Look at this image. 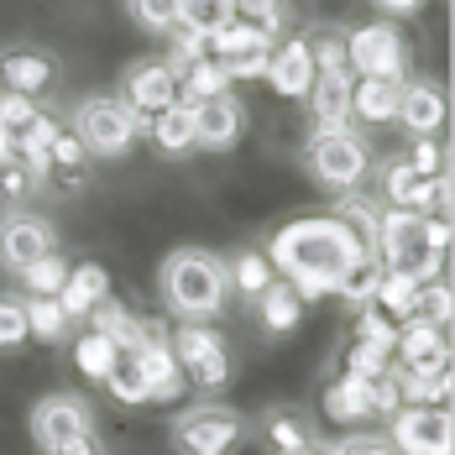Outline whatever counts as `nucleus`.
I'll return each instance as SVG.
<instances>
[{
  "instance_id": "nucleus-1",
  "label": "nucleus",
  "mask_w": 455,
  "mask_h": 455,
  "mask_svg": "<svg viewBox=\"0 0 455 455\" xmlns=\"http://www.w3.org/2000/svg\"><path fill=\"white\" fill-rule=\"evenodd\" d=\"M356 251H366L362 235L346 226L340 215H299V220L277 226L273 241H267V262H273V273L283 277L304 304L324 299V293L335 288L340 267H346Z\"/></svg>"
},
{
  "instance_id": "nucleus-2",
  "label": "nucleus",
  "mask_w": 455,
  "mask_h": 455,
  "mask_svg": "<svg viewBox=\"0 0 455 455\" xmlns=\"http://www.w3.org/2000/svg\"><path fill=\"white\" fill-rule=\"evenodd\" d=\"M157 288H163V304L183 319V324H210V319L226 315L230 304V277L226 262L204 246H179L163 257L157 267Z\"/></svg>"
},
{
  "instance_id": "nucleus-3",
  "label": "nucleus",
  "mask_w": 455,
  "mask_h": 455,
  "mask_svg": "<svg viewBox=\"0 0 455 455\" xmlns=\"http://www.w3.org/2000/svg\"><path fill=\"white\" fill-rule=\"evenodd\" d=\"M304 168L309 179L346 194V188H362L366 183V168H371V152H366V137L351 132V126H330V132H309L304 141Z\"/></svg>"
},
{
  "instance_id": "nucleus-4",
  "label": "nucleus",
  "mask_w": 455,
  "mask_h": 455,
  "mask_svg": "<svg viewBox=\"0 0 455 455\" xmlns=\"http://www.w3.org/2000/svg\"><path fill=\"white\" fill-rule=\"evenodd\" d=\"M74 137L84 141L90 157H126L147 137V126L121 105V94H84L74 105Z\"/></svg>"
},
{
  "instance_id": "nucleus-5",
  "label": "nucleus",
  "mask_w": 455,
  "mask_h": 455,
  "mask_svg": "<svg viewBox=\"0 0 455 455\" xmlns=\"http://www.w3.org/2000/svg\"><path fill=\"white\" fill-rule=\"evenodd\" d=\"M241 440H246V419L230 403H188L168 424L173 455H230Z\"/></svg>"
},
{
  "instance_id": "nucleus-6",
  "label": "nucleus",
  "mask_w": 455,
  "mask_h": 455,
  "mask_svg": "<svg viewBox=\"0 0 455 455\" xmlns=\"http://www.w3.org/2000/svg\"><path fill=\"white\" fill-rule=\"evenodd\" d=\"M168 351H173V362H179L188 387L220 393L230 382V351L210 324H179V330H168Z\"/></svg>"
},
{
  "instance_id": "nucleus-7",
  "label": "nucleus",
  "mask_w": 455,
  "mask_h": 455,
  "mask_svg": "<svg viewBox=\"0 0 455 455\" xmlns=\"http://www.w3.org/2000/svg\"><path fill=\"white\" fill-rule=\"evenodd\" d=\"M346 68L356 79H403L409 74V47L393 21H366L346 32Z\"/></svg>"
},
{
  "instance_id": "nucleus-8",
  "label": "nucleus",
  "mask_w": 455,
  "mask_h": 455,
  "mask_svg": "<svg viewBox=\"0 0 455 455\" xmlns=\"http://www.w3.org/2000/svg\"><path fill=\"white\" fill-rule=\"evenodd\" d=\"M387 445L398 455H451L455 424L445 403H403L387 419Z\"/></svg>"
},
{
  "instance_id": "nucleus-9",
  "label": "nucleus",
  "mask_w": 455,
  "mask_h": 455,
  "mask_svg": "<svg viewBox=\"0 0 455 455\" xmlns=\"http://www.w3.org/2000/svg\"><path fill=\"white\" fill-rule=\"evenodd\" d=\"M58 251V230L52 220L32 215V210H5L0 215V267L16 277L21 267H32L37 257Z\"/></svg>"
},
{
  "instance_id": "nucleus-10",
  "label": "nucleus",
  "mask_w": 455,
  "mask_h": 455,
  "mask_svg": "<svg viewBox=\"0 0 455 455\" xmlns=\"http://www.w3.org/2000/svg\"><path fill=\"white\" fill-rule=\"evenodd\" d=\"M121 105L137 116L141 126H147L152 116H163L168 105H179V79H173V68H168L163 58H137V63L126 68V79H121Z\"/></svg>"
},
{
  "instance_id": "nucleus-11",
  "label": "nucleus",
  "mask_w": 455,
  "mask_h": 455,
  "mask_svg": "<svg viewBox=\"0 0 455 455\" xmlns=\"http://www.w3.org/2000/svg\"><path fill=\"white\" fill-rule=\"evenodd\" d=\"M84 429H94V409L79 393H47L32 403V440L43 445V455L58 451L74 435H84Z\"/></svg>"
},
{
  "instance_id": "nucleus-12",
  "label": "nucleus",
  "mask_w": 455,
  "mask_h": 455,
  "mask_svg": "<svg viewBox=\"0 0 455 455\" xmlns=\"http://www.w3.org/2000/svg\"><path fill=\"white\" fill-rule=\"evenodd\" d=\"M188 110H194V147H204V152H230L241 141V132H246V105L235 94L199 100Z\"/></svg>"
},
{
  "instance_id": "nucleus-13",
  "label": "nucleus",
  "mask_w": 455,
  "mask_h": 455,
  "mask_svg": "<svg viewBox=\"0 0 455 455\" xmlns=\"http://www.w3.org/2000/svg\"><path fill=\"white\" fill-rule=\"evenodd\" d=\"M132 356H137L141 377H147V393H152V403H173V398H183V393H188V382H183L179 362H173V351H168V330H163V324H152V335L141 340Z\"/></svg>"
},
{
  "instance_id": "nucleus-14",
  "label": "nucleus",
  "mask_w": 455,
  "mask_h": 455,
  "mask_svg": "<svg viewBox=\"0 0 455 455\" xmlns=\"http://www.w3.org/2000/svg\"><path fill=\"white\" fill-rule=\"evenodd\" d=\"M52 84H58L52 52H43V47H5V52H0V90L37 100V94H47Z\"/></svg>"
},
{
  "instance_id": "nucleus-15",
  "label": "nucleus",
  "mask_w": 455,
  "mask_h": 455,
  "mask_svg": "<svg viewBox=\"0 0 455 455\" xmlns=\"http://www.w3.org/2000/svg\"><path fill=\"white\" fill-rule=\"evenodd\" d=\"M393 362L409 366V371H440V366H451V340H445V330L429 324V319H403V324H398Z\"/></svg>"
},
{
  "instance_id": "nucleus-16",
  "label": "nucleus",
  "mask_w": 455,
  "mask_h": 455,
  "mask_svg": "<svg viewBox=\"0 0 455 455\" xmlns=\"http://www.w3.org/2000/svg\"><path fill=\"white\" fill-rule=\"evenodd\" d=\"M262 84L283 100H304L309 84H315V58H309V47L304 37H288V43H273L267 52V74H262Z\"/></svg>"
},
{
  "instance_id": "nucleus-17",
  "label": "nucleus",
  "mask_w": 455,
  "mask_h": 455,
  "mask_svg": "<svg viewBox=\"0 0 455 455\" xmlns=\"http://www.w3.org/2000/svg\"><path fill=\"white\" fill-rule=\"evenodd\" d=\"M351 84H356L351 68L315 74V84H309V94H304V105H309V116H315L319 132H330V126H351Z\"/></svg>"
},
{
  "instance_id": "nucleus-18",
  "label": "nucleus",
  "mask_w": 455,
  "mask_h": 455,
  "mask_svg": "<svg viewBox=\"0 0 455 455\" xmlns=\"http://www.w3.org/2000/svg\"><path fill=\"white\" fill-rule=\"evenodd\" d=\"M445 116H451V100H445L440 84H429V79L403 84V100H398V126H409L413 137H435V132L445 126Z\"/></svg>"
},
{
  "instance_id": "nucleus-19",
  "label": "nucleus",
  "mask_w": 455,
  "mask_h": 455,
  "mask_svg": "<svg viewBox=\"0 0 455 455\" xmlns=\"http://www.w3.org/2000/svg\"><path fill=\"white\" fill-rule=\"evenodd\" d=\"M257 429H262V445H267L273 455H293V451H304V445H315L319 440V424L304 409H293V403L267 409Z\"/></svg>"
},
{
  "instance_id": "nucleus-20",
  "label": "nucleus",
  "mask_w": 455,
  "mask_h": 455,
  "mask_svg": "<svg viewBox=\"0 0 455 455\" xmlns=\"http://www.w3.org/2000/svg\"><path fill=\"white\" fill-rule=\"evenodd\" d=\"M90 330H100L116 351H137L141 340L152 335V319H141V315H132L116 293H105L100 304L90 309Z\"/></svg>"
},
{
  "instance_id": "nucleus-21",
  "label": "nucleus",
  "mask_w": 455,
  "mask_h": 455,
  "mask_svg": "<svg viewBox=\"0 0 455 455\" xmlns=\"http://www.w3.org/2000/svg\"><path fill=\"white\" fill-rule=\"evenodd\" d=\"M403 84H409V79H356V84H351V121L393 126V121H398Z\"/></svg>"
},
{
  "instance_id": "nucleus-22",
  "label": "nucleus",
  "mask_w": 455,
  "mask_h": 455,
  "mask_svg": "<svg viewBox=\"0 0 455 455\" xmlns=\"http://www.w3.org/2000/svg\"><path fill=\"white\" fill-rule=\"evenodd\" d=\"M110 293V273L100 267V262H79V267H68L63 277V288H58V304H63V315L68 319H90V309Z\"/></svg>"
},
{
  "instance_id": "nucleus-23",
  "label": "nucleus",
  "mask_w": 455,
  "mask_h": 455,
  "mask_svg": "<svg viewBox=\"0 0 455 455\" xmlns=\"http://www.w3.org/2000/svg\"><path fill=\"white\" fill-rule=\"evenodd\" d=\"M382 262H377V251H356L346 267H340V277H335V299H346L351 309H371V299H377V283H382Z\"/></svg>"
},
{
  "instance_id": "nucleus-24",
  "label": "nucleus",
  "mask_w": 455,
  "mask_h": 455,
  "mask_svg": "<svg viewBox=\"0 0 455 455\" xmlns=\"http://www.w3.org/2000/svg\"><path fill=\"white\" fill-rule=\"evenodd\" d=\"M324 419H335V424H362V419H371V382L340 371L324 387Z\"/></svg>"
},
{
  "instance_id": "nucleus-25",
  "label": "nucleus",
  "mask_w": 455,
  "mask_h": 455,
  "mask_svg": "<svg viewBox=\"0 0 455 455\" xmlns=\"http://www.w3.org/2000/svg\"><path fill=\"white\" fill-rule=\"evenodd\" d=\"M147 137H152V147L163 152V157H188L194 152V110L188 105H168L163 116H152L147 121Z\"/></svg>"
},
{
  "instance_id": "nucleus-26",
  "label": "nucleus",
  "mask_w": 455,
  "mask_h": 455,
  "mask_svg": "<svg viewBox=\"0 0 455 455\" xmlns=\"http://www.w3.org/2000/svg\"><path fill=\"white\" fill-rule=\"evenodd\" d=\"M273 47V37H262L257 27H246V21H226L215 37H204V52L220 63V68H230L235 58H251V52H267Z\"/></svg>"
},
{
  "instance_id": "nucleus-27",
  "label": "nucleus",
  "mask_w": 455,
  "mask_h": 455,
  "mask_svg": "<svg viewBox=\"0 0 455 455\" xmlns=\"http://www.w3.org/2000/svg\"><path fill=\"white\" fill-rule=\"evenodd\" d=\"M226 277H230V293H241L246 304H257V299H262V293L277 283L267 251H241L235 262H226Z\"/></svg>"
},
{
  "instance_id": "nucleus-28",
  "label": "nucleus",
  "mask_w": 455,
  "mask_h": 455,
  "mask_svg": "<svg viewBox=\"0 0 455 455\" xmlns=\"http://www.w3.org/2000/svg\"><path fill=\"white\" fill-rule=\"evenodd\" d=\"M257 319H262V330H267V335H288V330L304 319V299H299V293L277 277L273 288L257 299Z\"/></svg>"
},
{
  "instance_id": "nucleus-29",
  "label": "nucleus",
  "mask_w": 455,
  "mask_h": 455,
  "mask_svg": "<svg viewBox=\"0 0 455 455\" xmlns=\"http://www.w3.org/2000/svg\"><path fill=\"white\" fill-rule=\"evenodd\" d=\"M371 304H377L387 319H398V324L413 319L419 315V277L413 273H393V267H387L382 283H377V299H371Z\"/></svg>"
},
{
  "instance_id": "nucleus-30",
  "label": "nucleus",
  "mask_w": 455,
  "mask_h": 455,
  "mask_svg": "<svg viewBox=\"0 0 455 455\" xmlns=\"http://www.w3.org/2000/svg\"><path fill=\"white\" fill-rule=\"evenodd\" d=\"M226 21H235V0H179V27L194 37H215Z\"/></svg>"
},
{
  "instance_id": "nucleus-31",
  "label": "nucleus",
  "mask_w": 455,
  "mask_h": 455,
  "mask_svg": "<svg viewBox=\"0 0 455 455\" xmlns=\"http://www.w3.org/2000/svg\"><path fill=\"white\" fill-rule=\"evenodd\" d=\"M105 387H110V398L116 403H126V409H141V403H152V393H147V377H141V366L132 351H121L116 366L105 371Z\"/></svg>"
},
{
  "instance_id": "nucleus-32",
  "label": "nucleus",
  "mask_w": 455,
  "mask_h": 455,
  "mask_svg": "<svg viewBox=\"0 0 455 455\" xmlns=\"http://www.w3.org/2000/svg\"><path fill=\"white\" fill-rule=\"evenodd\" d=\"M21 304H27V335H32V340H43V346L68 340V324H74V319L63 315L58 299H21Z\"/></svg>"
},
{
  "instance_id": "nucleus-33",
  "label": "nucleus",
  "mask_w": 455,
  "mask_h": 455,
  "mask_svg": "<svg viewBox=\"0 0 455 455\" xmlns=\"http://www.w3.org/2000/svg\"><path fill=\"white\" fill-rule=\"evenodd\" d=\"M215 94H230V79L215 58H199L188 74H179V100L183 105H199V100H215Z\"/></svg>"
},
{
  "instance_id": "nucleus-34",
  "label": "nucleus",
  "mask_w": 455,
  "mask_h": 455,
  "mask_svg": "<svg viewBox=\"0 0 455 455\" xmlns=\"http://www.w3.org/2000/svg\"><path fill=\"white\" fill-rule=\"evenodd\" d=\"M335 215L362 235V246H371L377 220H382V199H377V194H362V188H346V194H340V204H335Z\"/></svg>"
},
{
  "instance_id": "nucleus-35",
  "label": "nucleus",
  "mask_w": 455,
  "mask_h": 455,
  "mask_svg": "<svg viewBox=\"0 0 455 455\" xmlns=\"http://www.w3.org/2000/svg\"><path fill=\"white\" fill-rule=\"evenodd\" d=\"M16 277H21V288H27L32 299H58V288H63V277H68V262H63V251H47L32 267H21Z\"/></svg>"
},
{
  "instance_id": "nucleus-36",
  "label": "nucleus",
  "mask_w": 455,
  "mask_h": 455,
  "mask_svg": "<svg viewBox=\"0 0 455 455\" xmlns=\"http://www.w3.org/2000/svg\"><path fill=\"white\" fill-rule=\"evenodd\" d=\"M116 356H121V351H116L100 330H84V335L74 340V366H79L84 377H94V382H105V371L116 366Z\"/></svg>"
},
{
  "instance_id": "nucleus-37",
  "label": "nucleus",
  "mask_w": 455,
  "mask_h": 455,
  "mask_svg": "<svg viewBox=\"0 0 455 455\" xmlns=\"http://www.w3.org/2000/svg\"><path fill=\"white\" fill-rule=\"evenodd\" d=\"M288 0H235V21H246V27H257L262 37H283V27H288Z\"/></svg>"
},
{
  "instance_id": "nucleus-38",
  "label": "nucleus",
  "mask_w": 455,
  "mask_h": 455,
  "mask_svg": "<svg viewBox=\"0 0 455 455\" xmlns=\"http://www.w3.org/2000/svg\"><path fill=\"white\" fill-rule=\"evenodd\" d=\"M126 16L147 37H168L179 27V0H126Z\"/></svg>"
},
{
  "instance_id": "nucleus-39",
  "label": "nucleus",
  "mask_w": 455,
  "mask_h": 455,
  "mask_svg": "<svg viewBox=\"0 0 455 455\" xmlns=\"http://www.w3.org/2000/svg\"><path fill=\"white\" fill-rule=\"evenodd\" d=\"M304 47H309V58H315V74L346 68V32H340V27H315V32H304Z\"/></svg>"
},
{
  "instance_id": "nucleus-40",
  "label": "nucleus",
  "mask_w": 455,
  "mask_h": 455,
  "mask_svg": "<svg viewBox=\"0 0 455 455\" xmlns=\"http://www.w3.org/2000/svg\"><path fill=\"white\" fill-rule=\"evenodd\" d=\"M356 346L393 356V346H398V319H387L377 304H371V309H362V319H356Z\"/></svg>"
},
{
  "instance_id": "nucleus-41",
  "label": "nucleus",
  "mask_w": 455,
  "mask_h": 455,
  "mask_svg": "<svg viewBox=\"0 0 455 455\" xmlns=\"http://www.w3.org/2000/svg\"><path fill=\"white\" fill-rule=\"evenodd\" d=\"M455 315V299H451V283L445 277H429V283H419V315L413 319H429V324H451Z\"/></svg>"
},
{
  "instance_id": "nucleus-42",
  "label": "nucleus",
  "mask_w": 455,
  "mask_h": 455,
  "mask_svg": "<svg viewBox=\"0 0 455 455\" xmlns=\"http://www.w3.org/2000/svg\"><path fill=\"white\" fill-rule=\"evenodd\" d=\"M199 58H210V52H204V37H194V32L173 27V32H168V52H163V63L173 68V79H179V74H188Z\"/></svg>"
},
{
  "instance_id": "nucleus-43",
  "label": "nucleus",
  "mask_w": 455,
  "mask_h": 455,
  "mask_svg": "<svg viewBox=\"0 0 455 455\" xmlns=\"http://www.w3.org/2000/svg\"><path fill=\"white\" fill-rule=\"evenodd\" d=\"M32 188H37V183H32V173H27L21 163H0V215H5V210H21V204L32 199Z\"/></svg>"
},
{
  "instance_id": "nucleus-44",
  "label": "nucleus",
  "mask_w": 455,
  "mask_h": 455,
  "mask_svg": "<svg viewBox=\"0 0 455 455\" xmlns=\"http://www.w3.org/2000/svg\"><path fill=\"white\" fill-rule=\"evenodd\" d=\"M27 304L21 299H0V351H16L27 346Z\"/></svg>"
},
{
  "instance_id": "nucleus-45",
  "label": "nucleus",
  "mask_w": 455,
  "mask_h": 455,
  "mask_svg": "<svg viewBox=\"0 0 455 455\" xmlns=\"http://www.w3.org/2000/svg\"><path fill=\"white\" fill-rule=\"evenodd\" d=\"M387 362H393V356L366 351V346H356V340H351V346H346V356H340V371H346V377H366V382H371V377H382V371H387Z\"/></svg>"
},
{
  "instance_id": "nucleus-46",
  "label": "nucleus",
  "mask_w": 455,
  "mask_h": 455,
  "mask_svg": "<svg viewBox=\"0 0 455 455\" xmlns=\"http://www.w3.org/2000/svg\"><path fill=\"white\" fill-rule=\"evenodd\" d=\"M403 409V393H398V377H393V362L382 377H371V419H393Z\"/></svg>"
},
{
  "instance_id": "nucleus-47",
  "label": "nucleus",
  "mask_w": 455,
  "mask_h": 455,
  "mask_svg": "<svg viewBox=\"0 0 455 455\" xmlns=\"http://www.w3.org/2000/svg\"><path fill=\"white\" fill-rule=\"evenodd\" d=\"M413 173H424V179H435V173H445V147L435 137H413V152L403 157Z\"/></svg>"
},
{
  "instance_id": "nucleus-48",
  "label": "nucleus",
  "mask_w": 455,
  "mask_h": 455,
  "mask_svg": "<svg viewBox=\"0 0 455 455\" xmlns=\"http://www.w3.org/2000/svg\"><path fill=\"white\" fill-rule=\"evenodd\" d=\"M330 451L335 455H398L393 445H387V435H371V429H351V435L335 440Z\"/></svg>"
},
{
  "instance_id": "nucleus-49",
  "label": "nucleus",
  "mask_w": 455,
  "mask_h": 455,
  "mask_svg": "<svg viewBox=\"0 0 455 455\" xmlns=\"http://www.w3.org/2000/svg\"><path fill=\"white\" fill-rule=\"evenodd\" d=\"M37 116V100H27V94H11V90H0V126L16 137L27 121Z\"/></svg>"
},
{
  "instance_id": "nucleus-50",
  "label": "nucleus",
  "mask_w": 455,
  "mask_h": 455,
  "mask_svg": "<svg viewBox=\"0 0 455 455\" xmlns=\"http://www.w3.org/2000/svg\"><path fill=\"white\" fill-rule=\"evenodd\" d=\"M47 455H110V451H105V440H100L94 429H84V435H74V440H63L58 451H47Z\"/></svg>"
},
{
  "instance_id": "nucleus-51",
  "label": "nucleus",
  "mask_w": 455,
  "mask_h": 455,
  "mask_svg": "<svg viewBox=\"0 0 455 455\" xmlns=\"http://www.w3.org/2000/svg\"><path fill=\"white\" fill-rule=\"evenodd\" d=\"M387 16H413V11H424V0H377Z\"/></svg>"
},
{
  "instance_id": "nucleus-52",
  "label": "nucleus",
  "mask_w": 455,
  "mask_h": 455,
  "mask_svg": "<svg viewBox=\"0 0 455 455\" xmlns=\"http://www.w3.org/2000/svg\"><path fill=\"white\" fill-rule=\"evenodd\" d=\"M0 163H16V137L0 126Z\"/></svg>"
},
{
  "instance_id": "nucleus-53",
  "label": "nucleus",
  "mask_w": 455,
  "mask_h": 455,
  "mask_svg": "<svg viewBox=\"0 0 455 455\" xmlns=\"http://www.w3.org/2000/svg\"><path fill=\"white\" fill-rule=\"evenodd\" d=\"M293 455H335V451H330L324 440H315V445H304V451H293Z\"/></svg>"
}]
</instances>
